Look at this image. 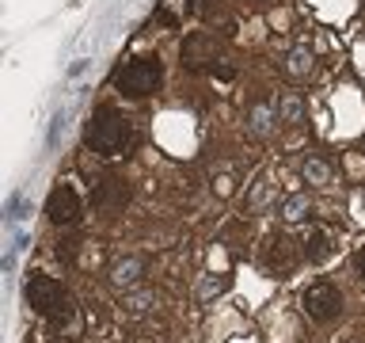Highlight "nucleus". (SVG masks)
<instances>
[{
  "label": "nucleus",
  "mask_w": 365,
  "mask_h": 343,
  "mask_svg": "<svg viewBox=\"0 0 365 343\" xmlns=\"http://www.w3.org/2000/svg\"><path fill=\"white\" fill-rule=\"evenodd\" d=\"M301 210H304V199H293L289 206H285V217H293V222H297V217H304Z\"/></svg>",
  "instance_id": "ddd939ff"
},
{
  "label": "nucleus",
  "mask_w": 365,
  "mask_h": 343,
  "mask_svg": "<svg viewBox=\"0 0 365 343\" xmlns=\"http://www.w3.org/2000/svg\"><path fill=\"white\" fill-rule=\"evenodd\" d=\"M228 4H232V0H205V4H202V16H210V19H213L217 11H225Z\"/></svg>",
  "instance_id": "f8f14e48"
},
{
  "label": "nucleus",
  "mask_w": 365,
  "mask_h": 343,
  "mask_svg": "<svg viewBox=\"0 0 365 343\" xmlns=\"http://www.w3.org/2000/svg\"><path fill=\"white\" fill-rule=\"evenodd\" d=\"M160 80H164V65L156 57H133V61H125L114 73V88L130 99H145L160 88Z\"/></svg>",
  "instance_id": "7ed1b4c3"
},
{
  "label": "nucleus",
  "mask_w": 365,
  "mask_h": 343,
  "mask_svg": "<svg viewBox=\"0 0 365 343\" xmlns=\"http://www.w3.org/2000/svg\"><path fill=\"white\" fill-rule=\"evenodd\" d=\"M289 61H293V65H289V73H293V76H301V73H308V69H312V54L297 50V54L289 57Z\"/></svg>",
  "instance_id": "9d476101"
},
{
  "label": "nucleus",
  "mask_w": 365,
  "mask_h": 343,
  "mask_svg": "<svg viewBox=\"0 0 365 343\" xmlns=\"http://www.w3.org/2000/svg\"><path fill=\"white\" fill-rule=\"evenodd\" d=\"M57 256H61L65 263H73V259H76V240H73V237H65L61 244H57Z\"/></svg>",
  "instance_id": "9b49d317"
},
{
  "label": "nucleus",
  "mask_w": 365,
  "mask_h": 343,
  "mask_svg": "<svg viewBox=\"0 0 365 343\" xmlns=\"http://www.w3.org/2000/svg\"><path fill=\"white\" fill-rule=\"evenodd\" d=\"M46 217H50L57 229L76 225V222H80V194L68 187V183L53 187V191H50V199H46Z\"/></svg>",
  "instance_id": "0eeeda50"
},
{
  "label": "nucleus",
  "mask_w": 365,
  "mask_h": 343,
  "mask_svg": "<svg viewBox=\"0 0 365 343\" xmlns=\"http://www.w3.org/2000/svg\"><path fill=\"white\" fill-rule=\"evenodd\" d=\"M301 309H304L308 320H316V324H331V320L342 317V290L331 282H312L301 294Z\"/></svg>",
  "instance_id": "20e7f679"
},
{
  "label": "nucleus",
  "mask_w": 365,
  "mask_h": 343,
  "mask_svg": "<svg viewBox=\"0 0 365 343\" xmlns=\"http://www.w3.org/2000/svg\"><path fill=\"white\" fill-rule=\"evenodd\" d=\"M304 256H308V263H324L331 256V240H327L324 229H312V233L304 237Z\"/></svg>",
  "instance_id": "1a4fd4ad"
},
{
  "label": "nucleus",
  "mask_w": 365,
  "mask_h": 343,
  "mask_svg": "<svg viewBox=\"0 0 365 343\" xmlns=\"http://www.w3.org/2000/svg\"><path fill=\"white\" fill-rule=\"evenodd\" d=\"M297 259H301V252H297V244L285 233H274L267 244H262V267H267L270 274H278V279L293 274Z\"/></svg>",
  "instance_id": "423d86ee"
},
{
  "label": "nucleus",
  "mask_w": 365,
  "mask_h": 343,
  "mask_svg": "<svg viewBox=\"0 0 365 343\" xmlns=\"http://www.w3.org/2000/svg\"><path fill=\"white\" fill-rule=\"evenodd\" d=\"M125 202H130V183H125L122 176H99L96 183H91V206H96L99 214H118L125 210Z\"/></svg>",
  "instance_id": "39448f33"
},
{
  "label": "nucleus",
  "mask_w": 365,
  "mask_h": 343,
  "mask_svg": "<svg viewBox=\"0 0 365 343\" xmlns=\"http://www.w3.org/2000/svg\"><path fill=\"white\" fill-rule=\"evenodd\" d=\"M84 141H88V149H96L99 156H122L125 149H130V141H133V130H130V122L118 114V107L103 103V107L91 111Z\"/></svg>",
  "instance_id": "f257e3e1"
},
{
  "label": "nucleus",
  "mask_w": 365,
  "mask_h": 343,
  "mask_svg": "<svg viewBox=\"0 0 365 343\" xmlns=\"http://www.w3.org/2000/svg\"><path fill=\"white\" fill-rule=\"evenodd\" d=\"M354 271H358V279L365 282V248H358V252H354Z\"/></svg>",
  "instance_id": "4468645a"
},
{
  "label": "nucleus",
  "mask_w": 365,
  "mask_h": 343,
  "mask_svg": "<svg viewBox=\"0 0 365 343\" xmlns=\"http://www.w3.org/2000/svg\"><path fill=\"white\" fill-rule=\"evenodd\" d=\"M23 294H27V305L38 317L50 320V324H68V320H73V297H68V290L57 279H50V274H31L27 286H23Z\"/></svg>",
  "instance_id": "f03ea898"
},
{
  "label": "nucleus",
  "mask_w": 365,
  "mask_h": 343,
  "mask_svg": "<svg viewBox=\"0 0 365 343\" xmlns=\"http://www.w3.org/2000/svg\"><path fill=\"white\" fill-rule=\"evenodd\" d=\"M205 61H217V42L210 39V34H190L187 46H182V65L202 69Z\"/></svg>",
  "instance_id": "6e6552de"
}]
</instances>
